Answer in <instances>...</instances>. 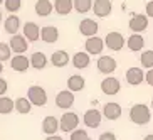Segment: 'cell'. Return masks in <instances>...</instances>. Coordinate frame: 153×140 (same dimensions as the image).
<instances>
[{
	"instance_id": "cell-36",
	"label": "cell",
	"mask_w": 153,
	"mask_h": 140,
	"mask_svg": "<svg viewBox=\"0 0 153 140\" xmlns=\"http://www.w3.org/2000/svg\"><path fill=\"white\" fill-rule=\"evenodd\" d=\"M98 140H116V135H114L113 132H103Z\"/></svg>"
},
{
	"instance_id": "cell-12",
	"label": "cell",
	"mask_w": 153,
	"mask_h": 140,
	"mask_svg": "<svg viewBox=\"0 0 153 140\" xmlns=\"http://www.w3.org/2000/svg\"><path fill=\"white\" fill-rule=\"evenodd\" d=\"M101 120H103V113L98 112L96 108H91L84 113V117H82V122H84L86 127H89V128H98L101 125Z\"/></svg>"
},
{
	"instance_id": "cell-30",
	"label": "cell",
	"mask_w": 153,
	"mask_h": 140,
	"mask_svg": "<svg viewBox=\"0 0 153 140\" xmlns=\"http://www.w3.org/2000/svg\"><path fill=\"white\" fill-rule=\"evenodd\" d=\"M32 110V105L27 98H17L15 100V112L20 113V115H27L30 113Z\"/></svg>"
},
{
	"instance_id": "cell-31",
	"label": "cell",
	"mask_w": 153,
	"mask_h": 140,
	"mask_svg": "<svg viewBox=\"0 0 153 140\" xmlns=\"http://www.w3.org/2000/svg\"><path fill=\"white\" fill-rule=\"evenodd\" d=\"M140 63H141V68L145 69H153V51H143L141 56H140Z\"/></svg>"
},
{
	"instance_id": "cell-41",
	"label": "cell",
	"mask_w": 153,
	"mask_h": 140,
	"mask_svg": "<svg viewBox=\"0 0 153 140\" xmlns=\"http://www.w3.org/2000/svg\"><path fill=\"white\" fill-rule=\"evenodd\" d=\"M2 71H4V63H0V74H2Z\"/></svg>"
},
{
	"instance_id": "cell-23",
	"label": "cell",
	"mask_w": 153,
	"mask_h": 140,
	"mask_svg": "<svg viewBox=\"0 0 153 140\" xmlns=\"http://www.w3.org/2000/svg\"><path fill=\"white\" fill-rule=\"evenodd\" d=\"M4 29H5L7 34L15 36V34L20 31V19H19L17 15H9V17L5 19V22H4Z\"/></svg>"
},
{
	"instance_id": "cell-24",
	"label": "cell",
	"mask_w": 153,
	"mask_h": 140,
	"mask_svg": "<svg viewBox=\"0 0 153 140\" xmlns=\"http://www.w3.org/2000/svg\"><path fill=\"white\" fill-rule=\"evenodd\" d=\"M126 46L128 49L136 52V51H141L145 47V37L141 34H131L128 39H126Z\"/></svg>"
},
{
	"instance_id": "cell-35",
	"label": "cell",
	"mask_w": 153,
	"mask_h": 140,
	"mask_svg": "<svg viewBox=\"0 0 153 140\" xmlns=\"http://www.w3.org/2000/svg\"><path fill=\"white\" fill-rule=\"evenodd\" d=\"M7 90H9V83L5 81L4 78H0V98H2V96H5Z\"/></svg>"
},
{
	"instance_id": "cell-15",
	"label": "cell",
	"mask_w": 153,
	"mask_h": 140,
	"mask_svg": "<svg viewBox=\"0 0 153 140\" xmlns=\"http://www.w3.org/2000/svg\"><path fill=\"white\" fill-rule=\"evenodd\" d=\"M103 117L108 118V120H118L121 117V105L116 103V101H108V103L103 106Z\"/></svg>"
},
{
	"instance_id": "cell-4",
	"label": "cell",
	"mask_w": 153,
	"mask_h": 140,
	"mask_svg": "<svg viewBox=\"0 0 153 140\" xmlns=\"http://www.w3.org/2000/svg\"><path fill=\"white\" fill-rule=\"evenodd\" d=\"M104 46L111 51H121L126 46V39L123 37L121 32L113 31V32H108V34H106V37H104Z\"/></svg>"
},
{
	"instance_id": "cell-34",
	"label": "cell",
	"mask_w": 153,
	"mask_h": 140,
	"mask_svg": "<svg viewBox=\"0 0 153 140\" xmlns=\"http://www.w3.org/2000/svg\"><path fill=\"white\" fill-rule=\"evenodd\" d=\"M69 140H91L89 135H88V132L82 130V128H77V130H74L71 133V137H69Z\"/></svg>"
},
{
	"instance_id": "cell-2",
	"label": "cell",
	"mask_w": 153,
	"mask_h": 140,
	"mask_svg": "<svg viewBox=\"0 0 153 140\" xmlns=\"http://www.w3.org/2000/svg\"><path fill=\"white\" fill-rule=\"evenodd\" d=\"M77 125H79V115L74 112H66L59 118V130L66 133H72L74 130H77Z\"/></svg>"
},
{
	"instance_id": "cell-17",
	"label": "cell",
	"mask_w": 153,
	"mask_h": 140,
	"mask_svg": "<svg viewBox=\"0 0 153 140\" xmlns=\"http://www.w3.org/2000/svg\"><path fill=\"white\" fill-rule=\"evenodd\" d=\"M10 68L14 69L17 73H25L29 68H30V59L27 56H14V58L10 59Z\"/></svg>"
},
{
	"instance_id": "cell-43",
	"label": "cell",
	"mask_w": 153,
	"mask_h": 140,
	"mask_svg": "<svg viewBox=\"0 0 153 140\" xmlns=\"http://www.w3.org/2000/svg\"><path fill=\"white\" fill-rule=\"evenodd\" d=\"M152 110H153V98H152Z\"/></svg>"
},
{
	"instance_id": "cell-33",
	"label": "cell",
	"mask_w": 153,
	"mask_h": 140,
	"mask_svg": "<svg viewBox=\"0 0 153 140\" xmlns=\"http://www.w3.org/2000/svg\"><path fill=\"white\" fill-rule=\"evenodd\" d=\"M10 56H12V51H10V46L5 44V42H0V63L4 61H10Z\"/></svg>"
},
{
	"instance_id": "cell-21",
	"label": "cell",
	"mask_w": 153,
	"mask_h": 140,
	"mask_svg": "<svg viewBox=\"0 0 153 140\" xmlns=\"http://www.w3.org/2000/svg\"><path fill=\"white\" fill-rule=\"evenodd\" d=\"M69 61H71V56L66 51H54L51 56V64L54 68H64V66H68Z\"/></svg>"
},
{
	"instance_id": "cell-1",
	"label": "cell",
	"mask_w": 153,
	"mask_h": 140,
	"mask_svg": "<svg viewBox=\"0 0 153 140\" xmlns=\"http://www.w3.org/2000/svg\"><path fill=\"white\" fill-rule=\"evenodd\" d=\"M130 120L135 125H146L152 120V112H150V108L146 105L136 103L130 108Z\"/></svg>"
},
{
	"instance_id": "cell-45",
	"label": "cell",
	"mask_w": 153,
	"mask_h": 140,
	"mask_svg": "<svg viewBox=\"0 0 153 140\" xmlns=\"http://www.w3.org/2000/svg\"><path fill=\"white\" fill-rule=\"evenodd\" d=\"M148 2H152V0H148Z\"/></svg>"
},
{
	"instance_id": "cell-37",
	"label": "cell",
	"mask_w": 153,
	"mask_h": 140,
	"mask_svg": "<svg viewBox=\"0 0 153 140\" xmlns=\"http://www.w3.org/2000/svg\"><path fill=\"white\" fill-rule=\"evenodd\" d=\"M145 81L148 83L150 86H153V69L146 71V74H145Z\"/></svg>"
},
{
	"instance_id": "cell-39",
	"label": "cell",
	"mask_w": 153,
	"mask_h": 140,
	"mask_svg": "<svg viewBox=\"0 0 153 140\" xmlns=\"http://www.w3.org/2000/svg\"><path fill=\"white\" fill-rule=\"evenodd\" d=\"M45 140H64L62 137H59V135H51V137H47Z\"/></svg>"
},
{
	"instance_id": "cell-9",
	"label": "cell",
	"mask_w": 153,
	"mask_h": 140,
	"mask_svg": "<svg viewBox=\"0 0 153 140\" xmlns=\"http://www.w3.org/2000/svg\"><path fill=\"white\" fill-rule=\"evenodd\" d=\"M9 46H10V51H12V52H14L15 56L24 54V52L27 51V47H29L27 39H25L24 36H20V34H15V36L10 37Z\"/></svg>"
},
{
	"instance_id": "cell-19",
	"label": "cell",
	"mask_w": 153,
	"mask_h": 140,
	"mask_svg": "<svg viewBox=\"0 0 153 140\" xmlns=\"http://www.w3.org/2000/svg\"><path fill=\"white\" fill-rule=\"evenodd\" d=\"M41 39L45 44H54L59 39V29L56 25H45L41 29Z\"/></svg>"
},
{
	"instance_id": "cell-42",
	"label": "cell",
	"mask_w": 153,
	"mask_h": 140,
	"mask_svg": "<svg viewBox=\"0 0 153 140\" xmlns=\"http://www.w3.org/2000/svg\"><path fill=\"white\" fill-rule=\"evenodd\" d=\"M2 19H4V14H2V10H0V22H2Z\"/></svg>"
},
{
	"instance_id": "cell-7",
	"label": "cell",
	"mask_w": 153,
	"mask_h": 140,
	"mask_svg": "<svg viewBox=\"0 0 153 140\" xmlns=\"http://www.w3.org/2000/svg\"><path fill=\"white\" fill-rule=\"evenodd\" d=\"M128 27L130 31H133V34H141L143 31H146L148 27V17L145 14H136L130 19L128 22Z\"/></svg>"
},
{
	"instance_id": "cell-26",
	"label": "cell",
	"mask_w": 153,
	"mask_h": 140,
	"mask_svg": "<svg viewBox=\"0 0 153 140\" xmlns=\"http://www.w3.org/2000/svg\"><path fill=\"white\" fill-rule=\"evenodd\" d=\"M54 10L59 15H69L74 10L72 0H54Z\"/></svg>"
},
{
	"instance_id": "cell-14",
	"label": "cell",
	"mask_w": 153,
	"mask_h": 140,
	"mask_svg": "<svg viewBox=\"0 0 153 140\" xmlns=\"http://www.w3.org/2000/svg\"><path fill=\"white\" fill-rule=\"evenodd\" d=\"M22 36L27 39V42H36L41 37V27L36 22H25L22 27Z\"/></svg>"
},
{
	"instance_id": "cell-13",
	"label": "cell",
	"mask_w": 153,
	"mask_h": 140,
	"mask_svg": "<svg viewBox=\"0 0 153 140\" xmlns=\"http://www.w3.org/2000/svg\"><path fill=\"white\" fill-rule=\"evenodd\" d=\"M98 29H99V25L94 19H82L81 24H79V32H81L82 36H86L88 39L94 37L98 34Z\"/></svg>"
},
{
	"instance_id": "cell-44",
	"label": "cell",
	"mask_w": 153,
	"mask_h": 140,
	"mask_svg": "<svg viewBox=\"0 0 153 140\" xmlns=\"http://www.w3.org/2000/svg\"><path fill=\"white\" fill-rule=\"evenodd\" d=\"M4 2H5V0H0V4H4Z\"/></svg>"
},
{
	"instance_id": "cell-16",
	"label": "cell",
	"mask_w": 153,
	"mask_h": 140,
	"mask_svg": "<svg viewBox=\"0 0 153 140\" xmlns=\"http://www.w3.org/2000/svg\"><path fill=\"white\" fill-rule=\"evenodd\" d=\"M126 81H128V85H131V86L141 85V83L145 81V73H143V69H141V68H136V66L130 68L128 71H126Z\"/></svg>"
},
{
	"instance_id": "cell-22",
	"label": "cell",
	"mask_w": 153,
	"mask_h": 140,
	"mask_svg": "<svg viewBox=\"0 0 153 140\" xmlns=\"http://www.w3.org/2000/svg\"><path fill=\"white\" fill-rule=\"evenodd\" d=\"M34 10H36V14L39 17H49L52 14V10H54V4L51 0H37Z\"/></svg>"
},
{
	"instance_id": "cell-25",
	"label": "cell",
	"mask_w": 153,
	"mask_h": 140,
	"mask_svg": "<svg viewBox=\"0 0 153 140\" xmlns=\"http://www.w3.org/2000/svg\"><path fill=\"white\" fill-rule=\"evenodd\" d=\"M84 86H86V79L81 76V74H72V76H69L68 90L71 91V93H76V91L84 90Z\"/></svg>"
},
{
	"instance_id": "cell-32",
	"label": "cell",
	"mask_w": 153,
	"mask_h": 140,
	"mask_svg": "<svg viewBox=\"0 0 153 140\" xmlns=\"http://www.w3.org/2000/svg\"><path fill=\"white\" fill-rule=\"evenodd\" d=\"M5 9L10 12V15H15L20 10V7H22V2L20 0H5Z\"/></svg>"
},
{
	"instance_id": "cell-6",
	"label": "cell",
	"mask_w": 153,
	"mask_h": 140,
	"mask_svg": "<svg viewBox=\"0 0 153 140\" xmlns=\"http://www.w3.org/2000/svg\"><path fill=\"white\" fill-rule=\"evenodd\" d=\"M84 47H86V52H88L89 56H99L101 52H103V49L106 47V46H104V39L94 36V37L86 39Z\"/></svg>"
},
{
	"instance_id": "cell-40",
	"label": "cell",
	"mask_w": 153,
	"mask_h": 140,
	"mask_svg": "<svg viewBox=\"0 0 153 140\" xmlns=\"http://www.w3.org/2000/svg\"><path fill=\"white\" fill-rule=\"evenodd\" d=\"M143 140H153V133H150V135H146Z\"/></svg>"
},
{
	"instance_id": "cell-18",
	"label": "cell",
	"mask_w": 153,
	"mask_h": 140,
	"mask_svg": "<svg viewBox=\"0 0 153 140\" xmlns=\"http://www.w3.org/2000/svg\"><path fill=\"white\" fill-rule=\"evenodd\" d=\"M57 130H59V118L49 115V117H45L44 120H42V132H44L47 137L57 135Z\"/></svg>"
},
{
	"instance_id": "cell-28",
	"label": "cell",
	"mask_w": 153,
	"mask_h": 140,
	"mask_svg": "<svg viewBox=\"0 0 153 140\" xmlns=\"http://www.w3.org/2000/svg\"><path fill=\"white\" fill-rule=\"evenodd\" d=\"M72 5L77 14H88L93 10V0H72Z\"/></svg>"
},
{
	"instance_id": "cell-27",
	"label": "cell",
	"mask_w": 153,
	"mask_h": 140,
	"mask_svg": "<svg viewBox=\"0 0 153 140\" xmlns=\"http://www.w3.org/2000/svg\"><path fill=\"white\" fill-rule=\"evenodd\" d=\"M30 66L34 69H44L45 66H47V56L44 54V52H41V51H37V52H34V54L30 56Z\"/></svg>"
},
{
	"instance_id": "cell-38",
	"label": "cell",
	"mask_w": 153,
	"mask_h": 140,
	"mask_svg": "<svg viewBox=\"0 0 153 140\" xmlns=\"http://www.w3.org/2000/svg\"><path fill=\"white\" fill-rule=\"evenodd\" d=\"M146 17H152L153 19V0L146 4Z\"/></svg>"
},
{
	"instance_id": "cell-11",
	"label": "cell",
	"mask_w": 153,
	"mask_h": 140,
	"mask_svg": "<svg viewBox=\"0 0 153 140\" xmlns=\"http://www.w3.org/2000/svg\"><path fill=\"white\" fill-rule=\"evenodd\" d=\"M113 10V4L111 0H94L93 2V12H94L96 17H108Z\"/></svg>"
},
{
	"instance_id": "cell-20",
	"label": "cell",
	"mask_w": 153,
	"mask_h": 140,
	"mask_svg": "<svg viewBox=\"0 0 153 140\" xmlns=\"http://www.w3.org/2000/svg\"><path fill=\"white\" fill-rule=\"evenodd\" d=\"M71 59H72V66L76 69H86L91 64V56L86 51H77Z\"/></svg>"
},
{
	"instance_id": "cell-8",
	"label": "cell",
	"mask_w": 153,
	"mask_h": 140,
	"mask_svg": "<svg viewBox=\"0 0 153 140\" xmlns=\"http://www.w3.org/2000/svg\"><path fill=\"white\" fill-rule=\"evenodd\" d=\"M116 59L111 58V56H101L98 58V63H96V68H98L99 73H103V74H111V73L116 71Z\"/></svg>"
},
{
	"instance_id": "cell-10",
	"label": "cell",
	"mask_w": 153,
	"mask_h": 140,
	"mask_svg": "<svg viewBox=\"0 0 153 140\" xmlns=\"http://www.w3.org/2000/svg\"><path fill=\"white\" fill-rule=\"evenodd\" d=\"M74 105V93H71L69 90L59 91L56 96V106L61 110H69Z\"/></svg>"
},
{
	"instance_id": "cell-29",
	"label": "cell",
	"mask_w": 153,
	"mask_h": 140,
	"mask_svg": "<svg viewBox=\"0 0 153 140\" xmlns=\"http://www.w3.org/2000/svg\"><path fill=\"white\" fill-rule=\"evenodd\" d=\"M14 108H15V101L12 98H9V96H2V98H0V113H2V115L12 113Z\"/></svg>"
},
{
	"instance_id": "cell-5",
	"label": "cell",
	"mask_w": 153,
	"mask_h": 140,
	"mask_svg": "<svg viewBox=\"0 0 153 140\" xmlns=\"http://www.w3.org/2000/svg\"><path fill=\"white\" fill-rule=\"evenodd\" d=\"M120 90H121V83H120V79H116L114 76H108L101 81V91H103L104 95L114 96V95L120 93Z\"/></svg>"
},
{
	"instance_id": "cell-3",
	"label": "cell",
	"mask_w": 153,
	"mask_h": 140,
	"mask_svg": "<svg viewBox=\"0 0 153 140\" xmlns=\"http://www.w3.org/2000/svg\"><path fill=\"white\" fill-rule=\"evenodd\" d=\"M27 100L30 101L32 106H44L47 103V91L42 86H30L27 90Z\"/></svg>"
}]
</instances>
